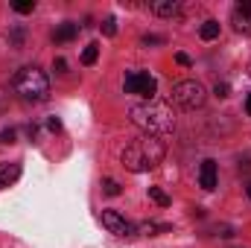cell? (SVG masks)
Instances as JSON below:
<instances>
[{
	"label": "cell",
	"instance_id": "cell-1",
	"mask_svg": "<svg viewBox=\"0 0 251 248\" xmlns=\"http://www.w3.org/2000/svg\"><path fill=\"white\" fill-rule=\"evenodd\" d=\"M131 123L137 125L140 131L152 134V137H167L176 131V117L167 105H158V102H140V105H131L128 111Z\"/></svg>",
	"mask_w": 251,
	"mask_h": 248
},
{
	"label": "cell",
	"instance_id": "cell-2",
	"mask_svg": "<svg viewBox=\"0 0 251 248\" xmlns=\"http://www.w3.org/2000/svg\"><path fill=\"white\" fill-rule=\"evenodd\" d=\"M164 155H167L164 140L152 137V134H143L140 140L128 143L123 149V164H126V170H131V173H146V170L158 167L164 161Z\"/></svg>",
	"mask_w": 251,
	"mask_h": 248
},
{
	"label": "cell",
	"instance_id": "cell-3",
	"mask_svg": "<svg viewBox=\"0 0 251 248\" xmlns=\"http://www.w3.org/2000/svg\"><path fill=\"white\" fill-rule=\"evenodd\" d=\"M12 88H15V94L24 102H44L50 97V79H47V73L38 70V67H32V64L29 67H21L15 73Z\"/></svg>",
	"mask_w": 251,
	"mask_h": 248
},
{
	"label": "cell",
	"instance_id": "cell-4",
	"mask_svg": "<svg viewBox=\"0 0 251 248\" xmlns=\"http://www.w3.org/2000/svg\"><path fill=\"white\" fill-rule=\"evenodd\" d=\"M204 99H207V91H204V85L196 82V79H181V82L173 85V102H176L178 108H184V111L201 108Z\"/></svg>",
	"mask_w": 251,
	"mask_h": 248
},
{
	"label": "cell",
	"instance_id": "cell-5",
	"mask_svg": "<svg viewBox=\"0 0 251 248\" xmlns=\"http://www.w3.org/2000/svg\"><path fill=\"white\" fill-rule=\"evenodd\" d=\"M123 88L126 94H137L143 99H155V94H158V82L146 70H128L123 79Z\"/></svg>",
	"mask_w": 251,
	"mask_h": 248
},
{
	"label": "cell",
	"instance_id": "cell-6",
	"mask_svg": "<svg viewBox=\"0 0 251 248\" xmlns=\"http://www.w3.org/2000/svg\"><path fill=\"white\" fill-rule=\"evenodd\" d=\"M102 225H105L111 234H120V237H131V234H134V225L126 222V216H120L117 210H102Z\"/></svg>",
	"mask_w": 251,
	"mask_h": 248
},
{
	"label": "cell",
	"instance_id": "cell-7",
	"mask_svg": "<svg viewBox=\"0 0 251 248\" xmlns=\"http://www.w3.org/2000/svg\"><path fill=\"white\" fill-rule=\"evenodd\" d=\"M234 29L251 35V0H240L234 6Z\"/></svg>",
	"mask_w": 251,
	"mask_h": 248
},
{
	"label": "cell",
	"instance_id": "cell-8",
	"mask_svg": "<svg viewBox=\"0 0 251 248\" xmlns=\"http://www.w3.org/2000/svg\"><path fill=\"white\" fill-rule=\"evenodd\" d=\"M216 181H219V173H216V161H201V167H199V187L201 190H216Z\"/></svg>",
	"mask_w": 251,
	"mask_h": 248
},
{
	"label": "cell",
	"instance_id": "cell-9",
	"mask_svg": "<svg viewBox=\"0 0 251 248\" xmlns=\"http://www.w3.org/2000/svg\"><path fill=\"white\" fill-rule=\"evenodd\" d=\"M21 178V164L18 161H6V164H0V190L9 184H15Z\"/></svg>",
	"mask_w": 251,
	"mask_h": 248
},
{
	"label": "cell",
	"instance_id": "cell-10",
	"mask_svg": "<svg viewBox=\"0 0 251 248\" xmlns=\"http://www.w3.org/2000/svg\"><path fill=\"white\" fill-rule=\"evenodd\" d=\"M79 35V24H70V21H64V24H59L56 29H53V41L56 44H67V41H73Z\"/></svg>",
	"mask_w": 251,
	"mask_h": 248
},
{
	"label": "cell",
	"instance_id": "cell-11",
	"mask_svg": "<svg viewBox=\"0 0 251 248\" xmlns=\"http://www.w3.org/2000/svg\"><path fill=\"white\" fill-rule=\"evenodd\" d=\"M152 12H155L158 18H176V15L181 12V3H178V0H155V3H152Z\"/></svg>",
	"mask_w": 251,
	"mask_h": 248
},
{
	"label": "cell",
	"instance_id": "cell-12",
	"mask_svg": "<svg viewBox=\"0 0 251 248\" xmlns=\"http://www.w3.org/2000/svg\"><path fill=\"white\" fill-rule=\"evenodd\" d=\"M134 231H140L143 237H158V234H164V231H170V225H158V222H140Z\"/></svg>",
	"mask_w": 251,
	"mask_h": 248
},
{
	"label": "cell",
	"instance_id": "cell-13",
	"mask_svg": "<svg viewBox=\"0 0 251 248\" xmlns=\"http://www.w3.org/2000/svg\"><path fill=\"white\" fill-rule=\"evenodd\" d=\"M199 35H201L204 41H213V38H219V21H204V24L199 26Z\"/></svg>",
	"mask_w": 251,
	"mask_h": 248
},
{
	"label": "cell",
	"instance_id": "cell-14",
	"mask_svg": "<svg viewBox=\"0 0 251 248\" xmlns=\"http://www.w3.org/2000/svg\"><path fill=\"white\" fill-rule=\"evenodd\" d=\"M149 198H152L158 207H170V201H173V198H170L161 187H149Z\"/></svg>",
	"mask_w": 251,
	"mask_h": 248
},
{
	"label": "cell",
	"instance_id": "cell-15",
	"mask_svg": "<svg viewBox=\"0 0 251 248\" xmlns=\"http://www.w3.org/2000/svg\"><path fill=\"white\" fill-rule=\"evenodd\" d=\"M97 56H100V44H88V47L82 50V64H94Z\"/></svg>",
	"mask_w": 251,
	"mask_h": 248
},
{
	"label": "cell",
	"instance_id": "cell-16",
	"mask_svg": "<svg viewBox=\"0 0 251 248\" xmlns=\"http://www.w3.org/2000/svg\"><path fill=\"white\" fill-rule=\"evenodd\" d=\"M24 38H26V29H24V26H15V29L9 32V44H12V47H21Z\"/></svg>",
	"mask_w": 251,
	"mask_h": 248
},
{
	"label": "cell",
	"instance_id": "cell-17",
	"mask_svg": "<svg viewBox=\"0 0 251 248\" xmlns=\"http://www.w3.org/2000/svg\"><path fill=\"white\" fill-rule=\"evenodd\" d=\"M12 9H15V12H21V15H29V12L35 9V0H15V3H12Z\"/></svg>",
	"mask_w": 251,
	"mask_h": 248
},
{
	"label": "cell",
	"instance_id": "cell-18",
	"mask_svg": "<svg viewBox=\"0 0 251 248\" xmlns=\"http://www.w3.org/2000/svg\"><path fill=\"white\" fill-rule=\"evenodd\" d=\"M102 35H108V38L117 35V21H114V18H105V21H102Z\"/></svg>",
	"mask_w": 251,
	"mask_h": 248
},
{
	"label": "cell",
	"instance_id": "cell-19",
	"mask_svg": "<svg viewBox=\"0 0 251 248\" xmlns=\"http://www.w3.org/2000/svg\"><path fill=\"white\" fill-rule=\"evenodd\" d=\"M102 193H105V196H120V184H117L114 178H105V181H102Z\"/></svg>",
	"mask_w": 251,
	"mask_h": 248
},
{
	"label": "cell",
	"instance_id": "cell-20",
	"mask_svg": "<svg viewBox=\"0 0 251 248\" xmlns=\"http://www.w3.org/2000/svg\"><path fill=\"white\" fill-rule=\"evenodd\" d=\"M213 94L225 99V97H231V85H228V82H216V88H213Z\"/></svg>",
	"mask_w": 251,
	"mask_h": 248
},
{
	"label": "cell",
	"instance_id": "cell-21",
	"mask_svg": "<svg viewBox=\"0 0 251 248\" xmlns=\"http://www.w3.org/2000/svg\"><path fill=\"white\" fill-rule=\"evenodd\" d=\"M140 41H143V47H155V44H164V38H161V35H143Z\"/></svg>",
	"mask_w": 251,
	"mask_h": 248
},
{
	"label": "cell",
	"instance_id": "cell-22",
	"mask_svg": "<svg viewBox=\"0 0 251 248\" xmlns=\"http://www.w3.org/2000/svg\"><path fill=\"white\" fill-rule=\"evenodd\" d=\"M15 134H18L15 128H3L0 131V143H15Z\"/></svg>",
	"mask_w": 251,
	"mask_h": 248
},
{
	"label": "cell",
	"instance_id": "cell-23",
	"mask_svg": "<svg viewBox=\"0 0 251 248\" xmlns=\"http://www.w3.org/2000/svg\"><path fill=\"white\" fill-rule=\"evenodd\" d=\"M176 62L181 64V67H190V64H193V62H190V56H187V53H176Z\"/></svg>",
	"mask_w": 251,
	"mask_h": 248
},
{
	"label": "cell",
	"instance_id": "cell-24",
	"mask_svg": "<svg viewBox=\"0 0 251 248\" xmlns=\"http://www.w3.org/2000/svg\"><path fill=\"white\" fill-rule=\"evenodd\" d=\"M53 70H56V73H67V62H64V59H56V62H53Z\"/></svg>",
	"mask_w": 251,
	"mask_h": 248
},
{
	"label": "cell",
	"instance_id": "cell-25",
	"mask_svg": "<svg viewBox=\"0 0 251 248\" xmlns=\"http://www.w3.org/2000/svg\"><path fill=\"white\" fill-rule=\"evenodd\" d=\"M47 128H50V131H59V128H62V120H59V117H50V120H47Z\"/></svg>",
	"mask_w": 251,
	"mask_h": 248
},
{
	"label": "cell",
	"instance_id": "cell-26",
	"mask_svg": "<svg viewBox=\"0 0 251 248\" xmlns=\"http://www.w3.org/2000/svg\"><path fill=\"white\" fill-rule=\"evenodd\" d=\"M246 111H249V114H251V94H249V97H246Z\"/></svg>",
	"mask_w": 251,
	"mask_h": 248
},
{
	"label": "cell",
	"instance_id": "cell-27",
	"mask_svg": "<svg viewBox=\"0 0 251 248\" xmlns=\"http://www.w3.org/2000/svg\"><path fill=\"white\" fill-rule=\"evenodd\" d=\"M246 193H249V198H251V181H249V184H246Z\"/></svg>",
	"mask_w": 251,
	"mask_h": 248
},
{
	"label": "cell",
	"instance_id": "cell-28",
	"mask_svg": "<svg viewBox=\"0 0 251 248\" xmlns=\"http://www.w3.org/2000/svg\"><path fill=\"white\" fill-rule=\"evenodd\" d=\"M249 76H251V62H249Z\"/></svg>",
	"mask_w": 251,
	"mask_h": 248
}]
</instances>
